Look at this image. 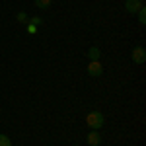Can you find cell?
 <instances>
[{
	"instance_id": "1",
	"label": "cell",
	"mask_w": 146,
	"mask_h": 146,
	"mask_svg": "<svg viewBox=\"0 0 146 146\" xmlns=\"http://www.w3.org/2000/svg\"><path fill=\"white\" fill-rule=\"evenodd\" d=\"M103 123H105V117H103L101 111H90L86 115V125L90 127L92 131H100L103 127Z\"/></svg>"
},
{
	"instance_id": "2",
	"label": "cell",
	"mask_w": 146,
	"mask_h": 146,
	"mask_svg": "<svg viewBox=\"0 0 146 146\" xmlns=\"http://www.w3.org/2000/svg\"><path fill=\"white\" fill-rule=\"evenodd\" d=\"M131 58H133V62L135 64H144L146 60V49L142 45H138L133 49V53H131Z\"/></svg>"
},
{
	"instance_id": "3",
	"label": "cell",
	"mask_w": 146,
	"mask_h": 146,
	"mask_svg": "<svg viewBox=\"0 0 146 146\" xmlns=\"http://www.w3.org/2000/svg\"><path fill=\"white\" fill-rule=\"evenodd\" d=\"M88 74L94 76V78H98L103 74V64H101L100 60H90L88 62Z\"/></svg>"
},
{
	"instance_id": "4",
	"label": "cell",
	"mask_w": 146,
	"mask_h": 146,
	"mask_svg": "<svg viewBox=\"0 0 146 146\" xmlns=\"http://www.w3.org/2000/svg\"><path fill=\"white\" fill-rule=\"evenodd\" d=\"M144 8V4H142V0H127L125 2V10L129 12V14H138V10H142Z\"/></svg>"
},
{
	"instance_id": "5",
	"label": "cell",
	"mask_w": 146,
	"mask_h": 146,
	"mask_svg": "<svg viewBox=\"0 0 146 146\" xmlns=\"http://www.w3.org/2000/svg\"><path fill=\"white\" fill-rule=\"evenodd\" d=\"M100 142H101V135L98 133V131L88 133V144L90 146H100Z\"/></svg>"
},
{
	"instance_id": "6",
	"label": "cell",
	"mask_w": 146,
	"mask_h": 146,
	"mask_svg": "<svg viewBox=\"0 0 146 146\" xmlns=\"http://www.w3.org/2000/svg\"><path fill=\"white\" fill-rule=\"evenodd\" d=\"M100 56H101V51L98 47H90L88 49V58L90 60H100Z\"/></svg>"
},
{
	"instance_id": "7",
	"label": "cell",
	"mask_w": 146,
	"mask_h": 146,
	"mask_svg": "<svg viewBox=\"0 0 146 146\" xmlns=\"http://www.w3.org/2000/svg\"><path fill=\"white\" fill-rule=\"evenodd\" d=\"M51 2H53V0H35V6H37L39 10H47V8L51 6Z\"/></svg>"
},
{
	"instance_id": "8",
	"label": "cell",
	"mask_w": 146,
	"mask_h": 146,
	"mask_svg": "<svg viewBox=\"0 0 146 146\" xmlns=\"http://www.w3.org/2000/svg\"><path fill=\"white\" fill-rule=\"evenodd\" d=\"M16 20H18L20 23H27L29 22V16H27L25 12H18V14H16Z\"/></svg>"
},
{
	"instance_id": "9",
	"label": "cell",
	"mask_w": 146,
	"mask_h": 146,
	"mask_svg": "<svg viewBox=\"0 0 146 146\" xmlns=\"http://www.w3.org/2000/svg\"><path fill=\"white\" fill-rule=\"evenodd\" d=\"M27 23H33L35 27H41V25H43V18H41V16H33V18H29Z\"/></svg>"
},
{
	"instance_id": "10",
	"label": "cell",
	"mask_w": 146,
	"mask_h": 146,
	"mask_svg": "<svg viewBox=\"0 0 146 146\" xmlns=\"http://www.w3.org/2000/svg\"><path fill=\"white\" fill-rule=\"evenodd\" d=\"M0 146H12L10 136H6V135H0Z\"/></svg>"
},
{
	"instance_id": "11",
	"label": "cell",
	"mask_w": 146,
	"mask_h": 146,
	"mask_svg": "<svg viewBox=\"0 0 146 146\" xmlns=\"http://www.w3.org/2000/svg\"><path fill=\"white\" fill-rule=\"evenodd\" d=\"M138 23H140V25H144V23H146V10H144V8L138 10Z\"/></svg>"
},
{
	"instance_id": "12",
	"label": "cell",
	"mask_w": 146,
	"mask_h": 146,
	"mask_svg": "<svg viewBox=\"0 0 146 146\" xmlns=\"http://www.w3.org/2000/svg\"><path fill=\"white\" fill-rule=\"evenodd\" d=\"M27 33H29V35H35V33H37V27H35L33 23H27Z\"/></svg>"
}]
</instances>
